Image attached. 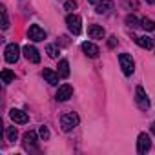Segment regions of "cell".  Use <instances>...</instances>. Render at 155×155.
<instances>
[{"label":"cell","mask_w":155,"mask_h":155,"mask_svg":"<svg viewBox=\"0 0 155 155\" xmlns=\"http://www.w3.org/2000/svg\"><path fill=\"white\" fill-rule=\"evenodd\" d=\"M111 9H113V2H111V0H102V2H97V6H95V11L99 15H108Z\"/></svg>","instance_id":"cell-13"},{"label":"cell","mask_w":155,"mask_h":155,"mask_svg":"<svg viewBox=\"0 0 155 155\" xmlns=\"http://www.w3.org/2000/svg\"><path fill=\"white\" fill-rule=\"evenodd\" d=\"M22 53H24V57L29 60V62H33V64H38L40 62V55H38V51H37V48H33V46H24V49H22Z\"/></svg>","instance_id":"cell-8"},{"label":"cell","mask_w":155,"mask_h":155,"mask_svg":"<svg viewBox=\"0 0 155 155\" xmlns=\"http://www.w3.org/2000/svg\"><path fill=\"white\" fill-rule=\"evenodd\" d=\"M66 24H68V29L73 35H81V31H82V20H81L79 15H68Z\"/></svg>","instance_id":"cell-3"},{"label":"cell","mask_w":155,"mask_h":155,"mask_svg":"<svg viewBox=\"0 0 155 155\" xmlns=\"http://www.w3.org/2000/svg\"><path fill=\"white\" fill-rule=\"evenodd\" d=\"M135 102H137V106L140 110H148L150 108V101H148L146 91H144L142 86H137V90H135Z\"/></svg>","instance_id":"cell-6"},{"label":"cell","mask_w":155,"mask_h":155,"mask_svg":"<svg viewBox=\"0 0 155 155\" xmlns=\"http://www.w3.org/2000/svg\"><path fill=\"white\" fill-rule=\"evenodd\" d=\"M42 77H44V81L48 82V84H51V86H57L58 84V73H55L53 69H44L42 71Z\"/></svg>","instance_id":"cell-14"},{"label":"cell","mask_w":155,"mask_h":155,"mask_svg":"<svg viewBox=\"0 0 155 155\" xmlns=\"http://www.w3.org/2000/svg\"><path fill=\"white\" fill-rule=\"evenodd\" d=\"M9 117H11L13 122H17V124H26V122L29 120V117H28L26 111H22V110H15V108L9 111Z\"/></svg>","instance_id":"cell-11"},{"label":"cell","mask_w":155,"mask_h":155,"mask_svg":"<svg viewBox=\"0 0 155 155\" xmlns=\"http://www.w3.org/2000/svg\"><path fill=\"white\" fill-rule=\"evenodd\" d=\"M82 51H84V55L90 57V58H97L99 53H101V49H99L93 42H84V44H82Z\"/></svg>","instance_id":"cell-12"},{"label":"cell","mask_w":155,"mask_h":155,"mask_svg":"<svg viewBox=\"0 0 155 155\" xmlns=\"http://www.w3.org/2000/svg\"><path fill=\"white\" fill-rule=\"evenodd\" d=\"M58 75L60 77H69V62L66 60V58H62L60 62H58Z\"/></svg>","instance_id":"cell-17"},{"label":"cell","mask_w":155,"mask_h":155,"mask_svg":"<svg viewBox=\"0 0 155 155\" xmlns=\"http://www.w3.org/2000/svg\"><path fill=\"white\" fill-rule=\"evenodd\" d=\"M22 146L28 151H35L37 150V133L35 131H26L22 137Z\"/></svg>","instance_id":"cell-5"},{"label":"cell","mask_w":155,"mask_h":155,"mask_svg":"<svg viewBox=\"0 0 155 155\" xmlns=\"http://www.w3.org/2000/svg\"><path fill=\"white\" fill-rule=\"evenodd\" d=\"M57 101L58 102H64V101H68L69 97H73V88L69 86V84H62L60 88H58V91H57Z\"/></svg>","instance_id":"cell-10"},{"label":"cell","mask_w":155,"mask_h":155,"mask_svg":"<svg viewBox=\"0 0 155 155\" xmlns=\"http://www.w3.org/2000/svg\"><path fill=\"white\" fill-rule=\"evenodd\" d=\"M38 135H40L44 140H48V139H49V130H48V126H40V128H38Z\"/></svg>","instance_id":"cell-24"},{"label":"cell","mask_w":155,"mask_h":155,"mask_svg":"<svg viewBox=\"0 0 155 155\" xmlns=\"http://www.w3.org/2000/svg\"><path fill=\"white\" fill-rule=\"evenodd\" d=\"M6 55V62H9V64H15L17 60H18V57H20V48H18V44H8L6 46V51H4Z\"/></svg>","instance_id":"cell-4"},{"label":"cell","mask_w":155,"mask_h":155,"mask_svg":"<svg viewBox=\"0 0 155 155\" xmlns=\"http://www.w3.org/2000/svg\"><path fill=\"white\" fill-rule=\"evenodd\" d=\"M126 24H128L130 28H137V26H139V20H137L133 15H128V17H126Z\"/></svg>","instance_id":"cell-23"},{"label":"cell","mask_w":155,"mask_h":155,"mask_svg":"<svg viewBox=\"0 0 155 155\" xmlns=\"http://www.w3.org/2000/svg\"><path fill=\"white\" fill-rule=\"evenodd\" d=\"M2 81H4L6 84L13 82V81H15V73H13V71H9V69H4V71H2Z\"/></svg>","instance_id":"cell-21"},{"label":"cell","mask_w":155,"mask_h":155,"mask_svg":"<svg viewBox=\"0 0 155 155\" xmlns=\"http://www.w3.org/2000/svg\"><path fill=\"white\" fill-rule=\"evenodd\" d=\"M140 26H142L144 29H148V31H153V29H155V20H151V18H146V17H144V18L140 20Z\"/></svg>","instance_id":"cell-20"},{"label":"cell","mask_w":155,"mask_h":155,"mask_svg":"<svg viewBox=\"0 0 155 155\" xmlns=\"http://www.w3.org/2000/svg\"><path fill=\"white\" fill-rule=\"evenodd\" d=\"M6 137H8V140H17V137H18L17 128L15 126H8L6 128Z\"/></svg>","instance_id":"cell-18"},{"label":"cell","mask_w":155,"mask_h":155,"mask_svg":"<svg viewBox=\"0 0 155 155\" xmlns=\"http://www.w3.org/2000/svg\"><path fill=\"white\" fill-rule=\"evenodd\" d=\"M64 9H66V11H73V9H77V2H75V0H66Z\"/></svg>","instance_id":"cell-25"},{"label":"cell","mask_w":155,"mask_h":155,"mask_svg":"<svg viewBox=\"0 0 155 155\" xmlns=\"http://www.w3.org/2000/svg\"><path fill=\"white\" fill-rule=\"evenodd\" d=\"M119 62H120L122 73H124L126 77H130V75L133 73V69H135V64H133L131 55H128V53H120V55H119Z\"/></svg>","instance_id":"cell-2"},{"label":"cell","mask_w":155,"mask_h":155,"mask_svg":"<svg viewBox=\"0 0 155 155\" xmlns=\"http://www.w3.org/2000/svg\"><path fill=\"white\" fill-rule=\"evenodd\" d=\"M0 15H2V29H8L9 28V18H8V11H6L4 6L0 8Z\"/></svg>","instance_id":"cell-22"},{"label":"cell","mask_w":155,"mask_h":155,"mask_svg":"<svg viewBox=\"0 0 155 155\" xmlns=\"http://www.w3.org/2000/svg\"><path fill=\"white\" fill-rule=\"evenodd\" d=\"M60 126L64 131H71L73 128L79 126V115L77 113H64L60 117Z\"/></svg>","instance_id":"cell-1"},{"label":"cell","mask_w":155,"mask_h":155,"mask_svg":"<svg viewBox=\"0 0 155 155\" xmlns=\"http://www.w3.org/2000/svg\"><path fill=\"white\" fill-rule=\"evenodd\" d=\"M88 35H90L91 38H104V37H106V31H104V28L93 24V26L88 28Z\"/></svg>","instance_id":"cell-15"},{"label":"cell","mask_w":155,"mask_h":155,"mask_svg":"<svg viewBox=\"0 0 155 155\" xmlns=\"http://www.w3.org/2000/svg\"><path fill=\"white\" fill-rule=\"evenodd\" d=\"M151 131L155 133V122H151Z\"/></svg>","instance_id":"cell-27"},{"label":"cell","mask_w":155,"mask_h":155,"mask_svg":"<svg viewBox=\"0 0 155 155\" xmlns=\"http://www.w3.org/2000/svg\"><path fill=\"white\" fill-rule=\"evenodd\" d=\"M88 2H91V4H97V0H88Z\"/></svg>","instance_id":"cell-28"},{"label":"cell","mask_w":155,"mask_h":155,"mask_svg":"<svg viewBox=\"0 0 155 155\" xmlns=\"http://www.w3.org/2000/svg\"><path fill=\"white\" fill-rule=\"evenodd\" d=\"M28 37H29L31 40H35V42H40V40L46 38V31H44L38 24H33V26H29V29H28Z\"/></svg>","instance_id":"cell-7"},{"label":"cell","mask_w":155,"mask_h":155,"mask_svg":"<svg viewBox=\"0 0 155 155\" xmlns=\"http://www.w3.org/2000/svg\"><path fill=\"white\" fill-rule=\"evenodd\" d=\"M135 42L144 48V49H151L155 48V38H150V37H135Z\"/></svg>","instance_id":"cell-16"},{"label":"cell","mask_w":155,"mask_h":155,"mask_svg":"<svg viewBox=\"0 0 155 155\" xmlns=\"http://www.w3.org/2000/svg\"><path fill=\"white\" fill-rule=\"evenodd\" d=\"M108 44H110V48H115V44H117V37H110Z\"/></svg>","instance_id":"cell-26"},{"label":"cell","mask_w":155,"mask_h":155,"mask_svg":"<svg viewBox=\"0 0 155 155\" xmlns=\"http://www.w3.org/2000/svg\"><path fill=\"white\" fill-rule=\"evenodd\" d=\"M146 2H148V4H153V2H155V0H146Z\"/></svg>","instance_id":"cell-29"},{"label":"cell","mask_w":155,"mask_h":155,"mask_svg":"<svg viewBox=\"0 0 155 155\" xmlns=\"http://www.w3.org/2000/svg\"><path fill=\"white\" fill-rule=\"evenodd\" d=\"M46 53H48L51 58H57L60 51H58V48H57L55 44H48V46H46Z\"/></svg>","instance_id":"cell-19"},{"label":"cell","mask_w":155,"mask_h":155,"mask_svg":"<svg viewBox=\"0 0 155 155\" xmlns=\"http://www.w3.org/2000/svg\"><path fill=\"white\" fill-rule=\"evenodd\" d=\"M150 148H151L150 135H146V133H140V135H139V139H137V151H139V153H146Z\"/></svg>","instance_id":"cell-9"}]
</instances>
